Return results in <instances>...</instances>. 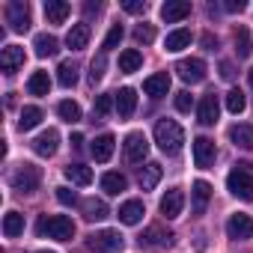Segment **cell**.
Instances as JSON below:
<instances>
[{
	"mask_svg": "<svg viewBox=\"0 0 253 253\" xmlns=\"http://www.w3.org/2000/svg\"><path fill=\"white\" fill-rule=\"evenodd\" d=\"M226 188L238 200H253V173H250V167L247 164L232 167L229 176H226Z\"/></svg>",
	"mask_w": 253,
	"mask_h": 253,
	"instance_id": "3",
	"label": "cell"
},
{
	"mask_svg": "<svg viewBox=\"0 0 253 253\" xmlns=\"http://www.w3.org/2000/svg\"><path fill=\"white\" fill-rule=\"evenodd\" d=\"M36 232L42 238H54V241H72L75 238V220L66 214H42L36 223Z\"/></svg>",
	"mask_w": 253,
	"mask_h": 253,
	"instance_id": "1",
	"label": "cell"
},
{
	"mask_svg": "<svg viewBox=\"0 0 253 253\" xmlns=\"http://www.w3.org/2000/svg\"><path fill=\"white\" fill-rule=\"evenodd\" d=\"M155 143H158L161 152L176 155V152L182 149V143H185L182 125H179L176 119H158V125H155Z\"/></svg>",
	"mask_w": 253,
	"mask_h": 253,
	"instance_id": "2",
	"label": "cell"
},
{
	"mask_svg": "<svg viewBox=\"0 0 253 253\" xmlns=\"http://www.w3.org/2000/svg\"><path fill=\"white\" fill-rule=\"evenodd\" d=\"M235 54H238V60H244V57L253 54V45H250V33H247V27H238V30H235Z\"/></svg>",
	"mask_w": 253,
	"mask_h": 253,
	"instance_id": "37",
	"label": "cell"
},
{
	"mask_svg": "<svg viewBox=\"0 0 253 253\" xmlns=\"http://www.w3.org/2000/svg\"><path fill=\"white\" fill-rule=\"evenodd\" d=\"M69 12H72V6L66 3V0H45V18H48V24H63L69 18Z\"/></svg>",
	"mask_w": 253,
	"mask_h": 253,
	"instance_id": "20",
	"label": "cell"
},
{
	"mask_svg": "<svg viewBox=\"0 0 253 253\" xmlns=\"http://www.w3.org/2000/svg\"><path fill=\"white\" fill-rule=\"evenodd\" d=\"M194 214H203L206 211V206H209V200H211V185L209 182H194Z\"/></svg>",
	"mask_w": 253,
	"mask_h": 253,
	"instance_id": "25",
	"label": "cell"
},
{
	"mask_svg": "<svg viewBox=\"0 0 253 253\" xmlns=\"http://www.w3.org/2000/svg\"><path fill=\"white\" fill-rule=\"evenodd\" d=\"M27 92H30V95H48V92H51V78H48V72H33L30 81H27Z\"/></svg>",
	"mask_w": 253,
	"mask_h": 253,
	"instance_id": "29",
	"label": "cell"
},
{
	"mask_svg": "<svg viewBox=\"0 0 253 253\" xmlns=\"http://www.w3.org/2000/svg\"><path fill=\"white\" fill-rule=\"evenodd\" d=\"M161 176H164V170H161V164H155V161H149L143 170H140V176H137V182H140V188L143 191H152L158 182H161Z\"/></svg>",
	"mask_w": 253,
	"mask_h": 253,
	"instance_id": "23",
	"label": "cell"
},
{
	"mask_svg": "<svg viewBox=\"0 0 253 253\" xmlns=\"http://www.w3.org/2000/svg\"><path fill=\"white\" fill-rule=\"evenodd\" d=\"M122 36H125V30H122V24H113L110 27V33L104 36V42H101V54H107V51H113L119 42H122Z\"/></svg>",
	"mask_w": 253,
	"mask_h": 253,
	"instance_id": "38",
	"label": "cell"
},
{
	"mask_svg": "<svg viewBox=\"0 0 253 253\" xmlns=\"http://www.w3.org/2000/svg\"><path fill=\"white\" fill-rule=\"evenodd\" d=\"M191 45V30H173V33H167V39H164V48L170 51V54H179V51H185Z\"/></svg>",
	"mask_w": 253,
	"mask_h": 253,
	"instance_id": "24",
	"label": "cell"
},
{
	"mask_svg": "<svg viewBox=\"0 0 253 253\" xmlns=\"http://www.w3.org/2000/svg\"><path fill=\"white\" fill-rule=\"evenodd\" d=\"M125 188H128V179H125L122 173H104V176H101V191H104V194L116 197V194H122Z\"/></svg>",
	"mask_w": 253,
	"mask_h": 253,
	"instance_id": "27",
	"label": "cell"
},
{
	"mask_svg": "<svg viewBox=\"0 0 253 253\" xmlns=\"http://www.w3.org/2000/svg\"><path fill=\"white\" fill-rule=\"evenodd\" d=\"M57 146H60V134H57V128H48V131H42V134L33 140V152L42 155V158H51V155L57 152Z\"/></svg>",
	"mask_w": 253,
	"mask_h": 253,
	"instance_id": "14",
	"label": "cell"
},
{
	"mask_svg": "<svg viewBox=\"0 0 253 253\" xmlns=\"http://www.w3.org/2000/svg\"><path fill=\"white\" fill-rule=\"evenodd\" d=\"M86 244H89V250H95V253H119V250L125 247V238H122L116 229H101V232H92Z\"/></svg>",
	"mask_w": 253,
	"mask_h": 253,
	"instance_id": "5",
	"label": "cell"
},
{
	"mask_svg": "<svg viewBox=\"0 0 253 253\" xmlns=\"http://www.w3.org/2000/svg\"><path fill=\"white\" fill-rule=\"evenodd\" d=\"M229 140L241 149H253V128L250 125H232L229 128Z\"/></svg>",
	"mask_w": 253,
	"mask_h": 253,
	"instance_id": "30",
	"label": "cell"
},
{
	"mask_svg": "<svg viewBox=\"0 0 253 253\" xmlns=\"http://www.w3.org/2000/svg\"><path fill=\"white\" fill-rule=\"evenodd\" d=\"M57 113H60L66 122H78V119H81V107H78L75 101H69V98L57 104Z\"/></svg>",
	"mask_w": 253,
	"mask_h": 253,
	"instance_id": "39",
	"label": "cell"
},
{
	"mask_svg": "<svg viewBox=\"0 0 253 253\" xmlns=\"http://www.w3.org/2000/svg\"><path fill=\"white\" fill-rule=\"evenodd\" d=\"M39 122H42V110L30 104V107H24V110H21V119H18V128H21V131H30V128H36Z\"/></svg>",
	"mask_w": 253,
	"mask_h": 253,
	"instance_id": "34",
	"label": "cell"
},
{
	"mask_svg": "<svg viewBox=\"0 0 253 253\" xmlns=\"http://www.w3.org/2000/svg\"><path fill=\"white\" fill-rule=\"evenodd\" d=\"M122 9H125V12H131V15H137V12H146V0H125V3H122Z\"/></svg>",
	"mask_w": 253,
	"mask_h": 253,
	"instance_id": "45",
	"label": "cell"
},
{
	"mask_svg": "<svg viewBox=\"0 0 253 253\" xmlns=\"http://www.w3.org/2000/svg\"><path fill=\"white\" fill-rule=\"evenodd\" d=\"M220 78H223V81H232V78H235V69H232V63H226V60L220 63Z\"/></svg>",
	"mask_w": 253,
	"mask_h": 253,
	"instance_id": "46",
	"label": "cell"
},
{
	"mask_svg": "<svg viewBox=\"0 0 253 253\" xmlns=\"http://www.w3.org/2000/svg\"><path fill=\"white\" fill-rule=\"evenodd\" d=\"M176 72L185 84H200L206 81V63L200 57H188V60H179L176 63Z\"/></svg>",
	"mask_w": 253,
	"mask_h": 253,
	"instance_id": "8",
	"label": "cell"
},
{
	"mask_svg": "<svg viewBox=\"0 0 253 253\" xmlns=\"http://www.w3.org/2000/svg\"><path fill=\"white\" fill-rule=\"evenodd\" d=\"M140 66H143V54H140L137 48H128V51H122V54H119V72L131 75V72H137Z\"/></svg>",
	"mask_w": 253,
	"mask_h": 253,
	"instance_id": "28",
	"label": "cell"
},
{
	"mask_svg": "<svg viewBox=\"0 0 253 253\" xmlns=\"http://www.w3.org/2000/svg\"><path fill=\"white\" fill-rule=\"evenodd\" d=\"M217 116H220V101H217L214 92H206L203 101H200V107H197V122L200 125H214Z\"/></svg>",
	"mask_w": 253,
	"mask_h": 253,
	"instance_id": "10",
	"label": "cell"
},
{
	"mask_svg": "<svg viewBox=\"0 0 253 253\" xmlns=\"http://www.w3.org/2000/svg\"><path fill=\"white\" fill-rule=\"evenodd\" d=\"M84 143V134H72V146H81Z\"/></svg>",
	"mask_w": 253,
	"mask_h": 253,
	"instance_id": "49",
	"label": "cell"
},
{
	"mask_svg": "<svg viewBox=\"0 0 253 253\" xmlns=\"http://www.w3.org/2000/svg\"><path fill=\"white\" fill-rule=\"evenodd\" d=\"M134 107H137V92H134L131 86H122V89L116 92V113H119L122 119H128V116L134 113Z\"/></svg>",
	"mask_w": 253,
	"mask_h": 253,
	"instance_id": "17",
	"label": "cell"
},
{
	"mask_svg": "<svg viewBox=\"0 0 253 253\" xmlns=\"http://www.w3.org/2000/svg\"><path fill=\"white\" fill-rule=\"evenodd\" d=\"M244 107H247V95H244L238 86H232V89L226 92V110L238 116V113H244Z\"/></svg>",
	"mask_w": 253,
	"mask_h": 253,
	"instance_id": "36",
	"label": "cell"
},
{
	"mask_svg": "<svg viewBox=\"0 0 253 253\" xmlns=\"http://www.w3.org/2000/svg\"><path fill=\"white\" fill-rule=\"evenodd\" d=\"M66 179H69L72 185H89V182H92V170H89L86 164H69V167H66Z\"/></svg>",
	"mask_w": 253,
	"mask_h": 253,
	"instance_id": "32",
	"label": "cell"
},
{
	"mask_svg": "<svg viewBox=\"0 0 253 253\" xmlns=\"http://www.w3.org/2000/svg\"><path fill=\"white\" fill-rule=\"evenodd\" d=\"M12 188L15 191H21V194H33L36 188H39V182H42V170L36 167V164H21L15 173H12Z\"/></svg>",
	"mask_w": 253,
	"mask_h": 253,
	"instance_id": "4",
	"label": "cell"
},
{
	"mask_svg": "<svg viewBox=\"0 0 253 253\" xmlns=\"http://www.w3.org/2000/svg\"><path fill=\"white\" fill-rule=\"evenodd\" d=\"M21 232H24V214L9 211V214L3 217V235H6V238H18Z\"/></svg>",
	"mask_w": 253,
	"mask_h": 253,
	"instance_id": "33",
	"label": "cell"
},
{
	"mask_svg": "<svg viewBox=\"0 0 253 253\" xmlns=\"http://www.w3.org/2000/svg\"><path fill=\"white\" fill-rule=\"evenodd\" d=\"M191 107H194V95H191L188 89L176 92V110H179V113H191Z\"/></svg>",
	"mask_w": 253,
	"mask_h": 253,
	"instance_id": "42",
	"label": "cell"
},
{
	"mask_svg": "<svg viewBox=\"0 0 253 253\" xmlns=\"http://www.w3.org/2000/svg\"><path fill=\"white\" fill-rule=\"evenodd\" d=\"M188 15H191V3H188V0H167V3L161 6V18L167 24H176V21H182Z\"/></svg>",
	"mask_w": 253,
	"mask_h": 253,
	"instance_id": "15",
	"label": "cell"
},
{
	"mask_svg": "<svg viewBox=\"0 0 253 253\" xmlns=\"http://www.w3.org/2000/svg\"><path fill=\"white\" fill-rule=\"evenodd\" d=\"M143 92L152 95V98H164V95L170 92V75H167V72H158V75L146 78V81H143Z\"/></svg>",
	"mask_w": 253,
	"mask_h": 253,
	"instance_id": "16",
	"label": "cell"
},
{
	"mask_svg": "<svg viewBox=\"0 0 253 253\" xmlns=\"http://www.w3.org/2000/svg\"><path fill=\"white\" fill-rule=\"evenodd\" d=\"M57 200H60L63 206H78V194L69 191V188H57Z\"/></svg>",
	"mask_w": 253,
	"mask_h": 253,
	"instance_id": "44",
	"label": "cell"
},
{
	"mask_svg": "<svg viewBox=\"0 0 253 253\" xmlns=\"http://www.w3.org/2000/svg\"><path fill=\"white\" fill-rule=\"evenodd\" d=\"M81 209H84V217H86V220H104V217L110 214V211H107V203H104V200H95V197L84 200Z\"/></svg>",
	"mask_w": 253,
	"mask_h": 253,
	"instance_id": "26",
	"label": "cell"
},
{
	"mask_svg": "<svg viewBox=\"0 0 253 253\" xmlns=\"http://www.w3.org/2000/svg\"><path fill=\"white\" fill-rule=\"evenodd\" d=\"M86 42H89V24H72V30L66 33V45L72 48V51H84L86 48Z\"/></svg>",
	"mask_w": 253,
	"mask_h": 253,
	"instance_id": "21",
	"label": "cell"
},
{
	"mask_svg": "<svg viewBox=\"0 0 253 253\" xmlns=\"http://www.w3.org/2000/svg\"><path fill=\"white\" fill-rule=\"evenodd\" d=\"M104 66H107V60H104V54H98V57H95V60L89 63V81H92V84L104 78Z\"/></svg>",
	"mask_w": 253,
	"mask_h": 253,
	"instance_id": "40",
	"label": "cell"
},
{
	"mask_svg": "<svg viewBox=\"0 0 253 253\" xmlns=\"http://www.w3.org/2000/svg\"><path fill=\"white\" fill-rule=\"evenodd\" d=\"M33 48H36V57H54L57 51H60V42L54 39V36H48V33H42V36H36V42H33Z\"/></svg>",
	"mask_w": 253,
	"mask_h": 253,
	"instance_id": "31",
	"label": "cell"
},
{
	"mask_svg": "<svg viewBox=\"0 0 253 253\" xmlns=\"http://www.w3.org/2000/svg\"><path fill=\"white\" fill-rule=\"evenodd\" d=\"M214 158H217L214 140H209V137H197V140H194V164L206 170V167L214 164Z\"/></svg>",
	"mask_w": 253,
	"mask_h": 253,
	"instance_id": "11",
	"label": "cell"
},
{
	"mask_svg": "<svg viewBox=\"0 0 253 253\" xmlns=\"http://www.w3.org/2000/svg\"><path fill=\"white\" fill-rule=\"evenodd\" d=\"M134 39H137L140 45H149V42H155V30H152V24H137V30H134Z\"/></svg>",
	"mask_w": 253,
	"mask_h": 253,
	"instance_id": "41",
	"label": "cell"
},
{
	"mask_svg": "<svg viewBox=\"0 0 253 253\" xmlns=\"http://www.w3.org/2000/svg\"><path fill=\"white\" fill-rule=\"evenodd\" d=\"M39 253H54V250H39Z\"/></svg>",
	"mask_w": 253,
	"mask_h": 253,
	"instance_id": "51",
	"label": "cell"
},
{
	"mask_svg": "<svg viewBox=\"0 0 253 253\" xmlns=\"http://www.w3.org/2000/svg\"><path fill=\"white\" fill-rule=\"evenodd\" d=\"M140 244H149V247H170L173 244V232L161 229V226H149L143 235H140Z\"/></svg>",
	"mask_w": 253,
	"mask_h": 253,
	"instance_id": "22",
	"label": "cell"
},
{
	"mask_svg": "<svg viewBox=\"0 0 253 253\" xmlns=\"http://www.w3.org/2000/svg\"><path fill=\"white\" fill-rule=\"evenodd\" d=\"M223 9H226V12H241V9H244V0H226Z\"/></svg>",
	"mask_w": 253,
	"mask_h": 253,
	"instance_id": "47",
	"label": "cell"
},
{
	"mask_svg": "<svg viewBox=\"0 0 253 253\" xmlns=\"http://www.w3.org/2000/svg\"><path fill=\"white\" fill-rule=\"evenodd\" d=\"M57 81L69 89V86H75L78 84V66L72 63V60H66V63H60V69H57Z\"/></svg>",
	"mask_w": 253,
	"mask_h": 253,
	"instance_id": "35",
	"label": "cell"
},
{
	"mask_svg": "<svg viewBox=\"0 0 253 253\" xmlns=\"http://www.w3.org/2000/svg\"><path fill=\"white\" fill-rule=\"evenodd\" d=\"M6 24L15 33L30 30V6L24 3V0H12V3H6Z\"/></svg>",
	"mask_w": 253,
	"mask_h": 253,
	"instance_id": "6",
	"label": "cell"
},
{
	"mask_svg": "<svg viewBox=\"0 0 253 253\" xmlns=\"http://www.w3.org/2000/svg\"><path fill=\"white\" fill-rule=\"evenodd\" d=\"M95 116H107L113 110V95H95Z\"/></svg>",
	"mask_w": 253,
	"mask_h": 253,
	"instance_id": "43",
	"label": "cell"
},
{
	"mask_svg": "<svg viewBox=\"0 0 253 253\" xmlns=\"http://www.w3.org/2000/svg\"><path fill=\"white\" fill-rule=\"evenodd\" d=\"M21 66H24V48L21 45H6L3 54H0V69L6 75H15Z\"/></svg>",
	"mask_w": 253,
	"mask_h": 253,
	"instance_id": "13",
	"label": "cell"
},
{
	"mask_svg": "<svg viewBox=\"0 0 253 253\" xmlns=\"http://www.w3.org/2000/svg\"><path fill=\"white\" fill-rule=\"evenodd\" d=\"M143 214H146V209H143L140 200H128V203H122V206H119V220H122V223H128V226L140 223Z\"/></svg>",
	"mask_w": 253,
	"mask_h": 253,
	"instance_id": "18",
	"label": "cell"
},
{
	"mask_svg": "<svg viewBox=\"0 0 253 253\" xmlns=\"http://www.w3.org/2000/svg\"><path fill=\"white\" fill-rule=\"evenodd\" d=\"M247 81H250V89H253V69L247 72Z\"/></svg>",
	"mask_w": 253,
	"mask_h": 253,
	"instance_id": "50",
	"label": "cell"
},
{
	"mask_svg": "<svg viewBox=\"0 0 253 253\" xmlns=\"http://www.w3.org/2000/svg\"><path fill=\"white\" fill-rule=\"evenodd\" d=\"M182 209H185V194H182L179 188H170V191L161 197V214H164L167 220H176V217L182 214Z\"/></svg>",
	"mask_w": 253,
	"mask_h": 253,
	"instance_id": "12",
	"label": "cell"
},
{
	"mask_svg": "<svg viewBox=\"0 0 253 253\" xmlns=\"http://www.w3.org/2000/svg\"><path fill=\"white\" fill-rule=\"evenodd\" d=\"M203 45H206L209 51H214V48H217V39H214L211 33H206V36H203Z\"/></svg>",
	"mask_w": 253,
	"mask_h": 253,
	"instance_id": "48",
	"label": "cell"
},
{
	"mask_svg": "<svg viewBox=\"0 0 253 253\" xmlns=\"http://www.w3.org/2000/svg\"><path fill=\"white\" fill-rule=\"evenodd\" d=\"M226 235L232 238V241H247V238H253V217L250 214H232L229 220H226Z\"/></svg>",
	"mask_w": 253,
	"mask_h": 253,
	"instance_id": "9",
	"label": "cell"
},
{
	"mask_svg": "<svg viewBox=\"0 0 253 253\" xmlns=\"http://www.w3.org/2000/svg\"><path fill=\"white\" fill-rule=\"evenodd\" d=\"M122 149H125V158H128L131 164H137V161H143L149 155V140H146L143 131H131L128 137H125Z\"/></svg>",
	"mask_w": 253,
	"mask_h": 253,
	"instance_id": "7",
	"label": "cell"
},
{
	"mask_svg": "<svg viewBox=\"0 0 253 253\" xmlns=\"http://www.w3.org/2000/svg\"><path fill=\"white\" fill-rule=\"evenodd\" d=\"M113 149H116V140H113V134H101V137H95L92 140V146H89V152H92V158L95 161H110V155H113Z\"/></svg>",
	"mask_w": 253,
	"mask_h": 253,
	"instance_id": "19",
	"label": "cell"
}]
</instances>
